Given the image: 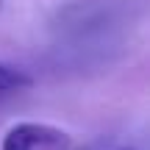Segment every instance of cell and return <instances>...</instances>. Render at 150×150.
<instances>
[{"mask_svg": "<svg viewBox=\"0 0 150 150\" xmlns=\"http://www.w3.org/2000/svg\"><path fill=\"white\" fill-rule=\"evenodd\" d=\"M122 150H131V147H122Z\"/></svg>", "mask_w": 150, "mask_h": 150, "instance_id": "cell-4", "label": "cell"}, {"mask_svg": "<svg viewBox=\"0 0 150 150\" xmlns=\"http://www.w3.org/2000/svg\"><path fill=\"white\" fill-rule=\"evenodd\" d=\"M0 8H3V0H0Z\"/></svg>", "mask_w": 150, "mask_h": 150, "instance_id": "cell-3", "label": "cell"}, {"mask_svg": "<svg viewBox=\"0 0 150 150\" xmlns=\"http://www.w3.org/2000/svg\"><path fill=\"white\" fill-rule=\"evenodd\" d=\"M25 86H31V78L22 70L0 64V92H14V89H25Z\"/></svg>", "mask_w": 150, "mask_h": 150, "instance_id": "cell-1", "label": "cell"}, {"mask_svg": "<svg viewBox=\"0 0 150 150\" xmlns=\"http://www.w3.org/2000/svg\"><path fill=\"white\" fill-rule=\"evenodd\" d=\"M3 150H33L31 142L25 139V134L20 131V125L8 128V134L3 136Z\"/></svg>", "mask_w": 150, "mask_h": 150, "instance_id": "cell-2", "label": "cell"}]
</instances>
